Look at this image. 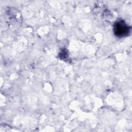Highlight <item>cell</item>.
<instances>
[{
    "instance_id": "cell-1",
    "label": "cell",
    "mask_w": 132,
    "mask_h": 132,
    "mask_svg": "<svg viewBox=\"0 0 132 132\" xmlns=\"http://www.w3.org/2000/svg\"><path fill=\"white\" fill-rule=\"evenodd\" d=\"M115 34L119 36H124L128 32V26L123 21L117 22L114 27Z\"/></svg>"
}]
</instances>
